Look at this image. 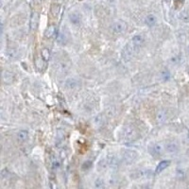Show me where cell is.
<instances>
[{"instance_id": "8", "label": "cell", "mask_w": 189, "mask_h": 189, "mask_svg": "<svg viewBox=\"0 0 189 189\" xmlns=\"http://www.w3.org/2000/svg\"><path fill=\"white\" fill-rule=\"evenodd\" d=\"M144 42H145V38H144L141 34H137V35H134L132 37V40H131V43L133 44V47H141L142 44H144Z\"/></svg>"}, {"instance_id": "14", "label": "cell", "mask_w": 189, "mask_h": 189, "mask_svg": "<svg viewBox=\"0 0 189 189\" xmlns=\"http://www.w3.org/2000/svg\"><path fill=\"white\" fill-rule=\"evenodd\" d=\"M157 121L158 122H164L165 121V119L168 118V113H166L165 110H160L159 112L157 113Z\"/></svg>"}, {"instance_id": "19", "label": "cell", "mask_w": 189, "mask_h": 189, "mask_svg": "<svg viewBox=\"0 0 189 189\" xmlns=\"http://www.w3.org/2000/svg\"><path fill=\"white\" fill-rule=\"evenodd\" d=\"M180 19L183 22H185V23H188L189 22V14L186 12H182L180 13Z\"/></svg>"}, {"instance_id": "11", "label": "cell", "mask_w": 189, "mask_h": 189, "mask_svg": "<svg viewBox=\"0 0 189 189\" xmlns=\"http://www.w3.org/2000/svg\"><path fill=\"white\" fill-rule=\"evenodd\" d=\"M69 19L71 21V23H73L74 25H79L80 23V15L79 13H70L69 15Z\"/></svg>"}, {"instance_id": "9", "label": "cell", "mask_w": 189, "mask_h": 189, "mask_svg": "<svg viewBox=\"0 0 189 189\" xmlns=\"http://www.w3.org/2000/svg\"><path fill=\"white\" fill-rule=\"evenodd\" d=\"M136 157H137V155L135 154L134 151H126L125 154H124V160L126 161L127 163H129V164L134 162Z\"/></svg>"}, {"instance_id": "18", "label": "cell", "mask_w": 189, "mask_h": 189, "mask_svg": "<svg viewBox=\"0 0 189 189\" xmlns=\"http://www.w3.org/2000/svg\"><path fill=\"white\" fill-rule=\"evenodd\" d=\"M66 41H67V38H66V36L64 35V33L63 31L59 32V34H58V42L60 44H65Z\"/></svg>"}, {"instance_id": "13", "label": "cell", "mask_w": 189, "mask_h": 189, "mask_svg": "<svg viewBox=\"0 0 189 189\" xmlns=\"http://www.w3.org/2000/svg\"><path fill=\"white\" fill-rule=\"evenodd\" d=\"M145 22L146 24L149 27H153L155 24L157 23V19L156 17L153 15V14H148L146 16V19H145Z\"/></svg>"}, {"instance_id": "16", "label": "cell", "mask_w": 189, "mask_h": 189, "mask_svg": "<svg viewBox=\"0 0 189 189\" xmlns=\"http://www.w3.org/2000/svg\"><path fill=\"white\" fill-rule=\"evenodd\" d=\"M38 26V16L36 13H33V15L31 16L30 18V27L31 30H34Z\"/></svg>"}, {"instance_id": "21", "label": "cell", "mask_w": 189, "mask_h": 189, "mask_svg": "<svg viewBox=\"0 0 189 189\" xmlns=\"http://www.w3.org/2000/svg\"><path fill=\"white\" fill-rule=\"evenodd\" d=\"M51 12L54 15H57L60 12V6L57 4H54L52 5V7H51Z\"/></svg>"}, {"instance_id": "17", "label": "cell", "mask_w": 189, "mask_h": 189, "mask_svg": "<svg viewBox=\"0 0 189 189\" xmlns=\"http://www.w3.org/2000/svg\"><path fill=\"white\" fill-rule=\"evenodd\" d=\"M41 55H42V58H43L44 61H49L50 56H51V53H50V51H49V49L44 48L41 52Z\"/></svg>"}, {"instance_id": "2", "label": "cell", "mask_w": 189, "mask_h": 189, "mask_svg": "<svg viewBox=\"0 0 189 189\" xmlns=\"http://www.w3.org/2000/svg\"><path fill=\"white\" fill-rule=\"evenodd\" d=\"M111 30L114 33V34H121V33H124L127 30V24L124 21L118 20L115 21L113 25L111 26Z\"/></svg>"}, {"instance_id": "24", "label": "cell", "mask_w": 189, "mask_h": 189, "mask_svg": "<svg viewBox=\"0 0 189 189\" xmlns=\"http://www.w3.org/2000/svg\"><path fill=\"white\" fill-rule=\"evenodd\" d=\"M174 2H175V4L177 5V6H179V5H181L183 2V0H174Z\"/></svg>"}, {"instance_id": "3", "label": "cell", "mask_w": 189, "mask_h": 189, "mask_svg": "<svg viewBox=\"0 0 189 189\" xmlns=\"http://www.w3.org/2000/svg\"><path fill=\"white\" fill-rule=\"evenodd\" d=\"M148 151H149V153L153 155V156H161L163 153L164 148L161 144H152V145L149 147Z\"/></svg>"}, {"instance_id": "25", "label": "cell", "mask_w": 189, "mask_h": 189, "mask_svg": "<svg viewBox=\"0 0 189 189\" xmlns=\"http://www.w3.org/2000/svg\"><path fill=\"white\" fill-rule=\"evenodd\" d=\"M188 53H189V47H188Z\"/></svg>"}, {"instance_id": "15", "label": "cell", "mask_w": 189, "mask_h": 189, "mask_svg": "<svg viewBox=\"0 0 189 189\" xmlns=\"http://www.w3.org/2000/svg\"><path fill=\"white\" fill-rule=\"evenodd\" d=\"M55 33H56V27L54 26H50L47 27L46 32H44V36L47 38H52L55 35Z\"/></svg>"}, {"instance_id": "10", "label": "cell", "mask_w": 189, "mask_h": 189, "mask_svg": "<svg viewBox=\"0 0 189 189\" xmlns=\"http://www.w3.org/2000/svg\"><path fill=\"white\" fill-rule=\"evenodd\" d=\"M16 137H17V140L19 142L24 143L29 139V132H27V131H26V130H21L18 131Z\"/></svg>"}, {"instance_id": "23", "label": "cell", "mask_w": 189, "mask_h": 189, "mask_svg": "<svg viewBox=\"0 0 189 189\" xmlns=\"http://www.w3.org/2000/svg\"><path fill=\"white\" fill-rule=\"evenodd\" d=\"M94 185H96V187L102 188V187H104V183L101 180H97L96 182H94Z\"/></svg>"}, {"instance_id": "12", "label": "cell", "mask_w": 189, "mask_h": 189, "mask_svg": "<svg viewBox=\"0 0 189 189\" xmlns=\"http://www.w3.org/2000/svg\"><path fill=\"white\" fill-rule=\"evenodd\" d=\"M169 165H170L169 161H162V162L159 163V165H157L155 172H156V173H161V172H162L163 170H165Z\"/></svg>"}, {"instance_id": "6", "label": "cell", "mask_w": 189, "mask_h": 189, "mask_svg": "<svg viewBox=\"0 0 189 189\" xmlns=\"http://www.w3.org/2000/svg\"><path fill=\"white\" fill-rule=\"evenodd\" d=\"M165 149L169 153H174L176 151H178L179 149V146H178L177 142L171 140V141H168L165 146Z\"/></svg>"}, {"instance_id": "1", "label": "cell", "mask_w": 189, "mask_h": 189, "mask_svg": "<svg viewBox=\"0 0 189 189\" xmlns=\"http://www.w3.org/2000/svg\"><path fill=\"white\" fill-rule=\"evenodd\" d=\"M136 135H137L136 131L131 126H127L123 130V139L126 142L133 141L136 138Z\"/></svg>"}, {"instance_id": "4", "label": "cell", "mask_w": 189, "mask_h": 189, "mask_svg": "<svg viewBox=\"0 0 189 189\" xmlns=\"http://www.w3.org/2000/svg\"><path fill=\"white\" fill-rule=\"evenodd\" d=\"M133 54H134L133 47L127 44V46L124 47L123 51H122V57H123V59L126 60V61H130L133 57Z\"/></svg>"}, {"instance_id": "22", "label": "cell", "mask_w": 189, "mask_h": 189, "mask_svg": "<svg viewBox=\"0 0 189 189\" xmlns=\"http://www.w3.org/2000/svg\"><path fill=\"white\" fill-rule=\"evenodd\" d=\"M162 78L164 79V80H168L169 78H170V74L168 70H165L163 73H162Z\"/></svg>"}, {"instance_id": "20", "label": "cell", "mask_w": 189, "mask_h": 189, "mask_svg": "<svg viewBox=\"0 0 189 189\" xmlns=\"http://www.w3.org/2000/svg\"><path fill=\"white\" fill-rule=\"evenodd\" d=\"M60 165H61V162L59 161V159H57V158H53V159H52V163H51V168H52V169H57V168H59Z\"/></svg>"}, {"instance_id": "7", "label": "cell", "mask_w": 189, "mask_h": 189, "mask_svg": "<svg viewBox=\"0 0 189 189\" xmlns=\"http://www.w3.org/2000/svg\"><path fill=\"white\" fill-rule=\"evenodd\" d=\"M2 76H3L2 77L3 82L6 83V84H10V83L13 82V80H14V75L10 71H4Z\"/></svg>"}, {"instance_id": "5", "label": "cell", "mask_w": 189, "mask_h": 189, "mask_svg": "<svg viewBox=\"0 0 189 189\" xmlns=\"http://www.w3.org/2000/svg\"><path fill=\"white\" fill-rule=\"evenodd\" d=\"M64 86L66 89H69V90H75V89L80 86V81L74 79V78H69V79L65 80Z\"/></svg>"}]
</instances>
